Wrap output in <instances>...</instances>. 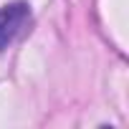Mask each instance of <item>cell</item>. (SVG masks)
Here are the masks:
<instances>
[{"label":"cell","instance_id":"obj_1","mask_svg":"<svg viewBox=\"0 0 129 129\" xmlns=\"http://www.w3.org/2000/svg\"><path fill=\"white\" fill-rule=\"evenodd\" d=\"M28 15H30L28 3H10L0 10V51H5L13 43V38L25 25Z\"/></svg>","mask_w":129,"mask_h":129}]
</instances>
